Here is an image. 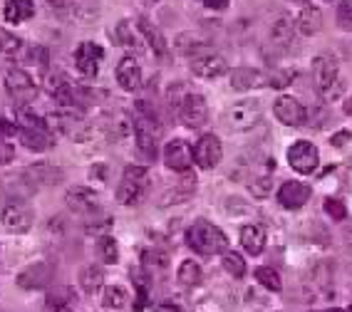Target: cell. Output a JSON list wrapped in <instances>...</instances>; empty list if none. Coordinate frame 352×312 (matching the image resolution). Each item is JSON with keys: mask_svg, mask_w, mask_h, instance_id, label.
<instances>
[{"mask_svg": "<svg viewBox=\"0 0 352 312\" xmlns=\"http://www.w3.org/2000/svg\"><path fill=\"white\" fill-rule=\"evenodd\" d=\"M186 245L194 250L196 256H216V253H226L228 250V238L223 236L219 225L211 221L199 219L189 231H186Z\"/></svg>", "mask_w": 352, "mask_h": 312, "instance_id": "cell-1", "label": "cell"}, {"mask_svg": "<svg viewBox=\"0 0 352 312\" xmlns=\"http://www.w3.org/2000/svg\"><path fill=\"white\" fill-rule=\"evenodd\" d=\"M146 186H149V179H146L144 166H126L124 176H122L120 186H117V201L122 206H137L142 203L146 194Z\"/></svg>", "mask_w": 352, "mask_h": 312, "instance_id": "cell-2", "label": "cell"}, {"mask_svg": "<svg viewBox=\"0 0 352 312\" xmlns=\"http://www.w3.org/2000/svg\"><path fill=\"white\" fill-rule=\"evenodd\" d=\"M6 92L18 107H28L38 97V82L23 67H10L6 72Z\"/></svg>", "mask_w": 352, "mask_h": 312, "instance_id": "cell-3", "label": "cell"}, {"mask_svg": "<svg viewBox=\"0 0 352 312\" xmlns=\"http://www.w3.org/2000/svg\"><path fill=\"white\" fill-rule=\"evenodd\" d=\"M134 139H137V149L154 161L157 159V142H159V122L149 119L144 114L134 117Z\"/></svg>", "mask_w": 352, "mask_h": 312, "instance_id": "cell-4", "label": "cell"}, {"mask_svg": "<svg viewBox=\"0 0 352 312\" xmlns=\"http://www.w3.org/2000/svg\"><path fill=\"white\" fill-rule=\"evenodd\" d=\"M313 77L315 87L320 89L322 94H327L335 87V82L340 80V60L333 52H322L313 60Z\"/></svg>", "mask_w": 352, "mask_h": 312, "instance_id": "cell-5", "label": "cell"}, {"mask_svg": "<svg viewBox=\"0 0 352 312\" xmlns=\"http://www.w3.org/2000/svg\"><path fill=\"white\" fill-rule=\"evenodd\" d=\"M288 164H290V169L302 176L315 174L318 164H320V151L310 142H296L288 149Z\"/></svg>", "mask_w": 352, "mask_h": 312, "instance_id": "cell-6", "label": "cell"}, {"mask_svg": "<svg viewBox=\"0 0 352 312\" xmlns=\"http://www.w3.org/2000/svg\"><path fill=\"white\" fill-rule=\"evenodd\" d=\"M0 221L6 225V231L10 233H28L32 228V208L23 201H10L3 211H0Z\"/></svg>", "mask_w": 352, "mask_h": 312, "instance_id": "cell-7", "label": "cell"}, {"mask_svg": "<svg viewBox=\"0 0 352 312\" xmlns=\"http://www.w3.org/2000/svg\"><path fill=\"white\" fill-rule=\"evenodd\" d=\"M258 119H261V102L258 100H243V102H236V104L228 109V126L231 129H253L258 124Z\"/></svg>", "mask_w": 352, "mask_h": 312, "instance_id": "cell-8", "label": "cell"}, {"mask_svg": "<svg viewBox=\"0 0 352 312\" xmlns=\"http://www.w3.org/2000/svg\"><path fill=\"white\" fill-rule=\"evenodd\" d=\"M164 164H166V169L176 171V174H186L194 166V149L182 139H174L164 146Z\"/></svg>", "mask_w": 352, "mask_h": 312, "instance_id": "cell-9", "label": "cell"}, {"mask_svg": "<svg viewBox=\"0 0 352 312\" xmlns=\"http://www.w3.org/2000/svg\"><path fill=\"white\" fill-rule=\"evenodd\" d=\"M65 203H67L69 211L80 213V216H95V213L100 211V196H97V191H92V188H87V186L67 188Z\"/></svg>", "mask_w": 352, "mask_h": 312, "instance_id": "cell-10", "label": "cell"}, {"mask_svg": "<svg viewBox=\"0 0 352 312\" xmlns=\"http://www.w3.org/2000/svg\"><path fill=\"white\" fill-rule=\"evenodd\" d=\"M189 67L201 80H219V77H223L228 72L226 57H221L219 52H206V55L194 57L189 63Z\"/></svg>", "mask_w": 352, "mask_h": 312, "instance_id": "cell-11", "label": "cell"}, {"mask_svg": "<svg viewBox=\"0 0 352 312\" xmlns=\"http://www.w3.org/2000/svg\"><path fill=\"white\" fill-rule=\"evenodd\" d=\"M104 60V50L97 43H82L75 50V65L85 77H97L100 65Z\"/></svg>", "mask_w": 352, "mask_h": 312, "instance_id": "cell-12", "label": "cell"}, {"mask_svg": "<svg viewBox=\"0 0 352 312\" xmlns=\"http://www.w3.org/2000/svg\"><path fill=\"white\" fill-rule=\"evenodd\" d=\"M273 112H276L278 122L285 126H300V124H305V117H308V114H305V107H302L296 97H288V94L278 97L276 104H273Z\"/></svg>", "mask_w": 352, "mask_h": 312, "instance_id": "cell-13", "label": "cell"}, {"mask_svg": "<svg viewBox=\"0 0 352 312\" xmlns=\"http://www.w3.org/2000/svg\"><path fill=\"white\" fill-rule=\"evenodd\" d=\"M52 265L50 263H32V265H28L23 273L18 275V287H23V290H43V287L50 285L52 280Z\"/></svg>", "mask_w": 352, "mask_h": 312, "instance_id": "cell-14", "label": "cell"}, {"mask_svg": "<svg viewBox=\"0 0 352 312\" xmlns=\"http://www.w3.org/2000/svg\"><path fill=\"white\" fill-rule=\"evenodd\" d=\"M221 156H223V146H221L219 137H214V134H204V137L196 142L194 161L199 164L201 169H214L216 164L221 161Z\"/></svg>", "mask_w": 352, "mask_h": 312, "instance_id": "cell-15", "label": "cell"}, {"mask_svg": "<svg viewBox=\"0 0 352 312\" xmlns=\"http://www.w3.org/2000/svg\"><path fill=\"white\" fill-rule=\"evenodd\" d=\"M179 117H182V122L186 126H201L204 122L208 119V107H206V100H204L201 94H196V92H191L186 100L179 104Z\"/></svg>", "mask_w": 352, "mask_h": 312, "instance_id": "cell-16", "label": "cell"}, {"mask_svg": "<svg viewBox=\"0 0 352 312\" xmlns=\"http://www.w3.org/2000/svg\"><path fill=\"white\" fill-rule=\"evenodd\" d=\"M308 199H310V186L302 181H285L283 186L278 188V203L283 208H290V211L302 208L308 203Z\"/></svg>", "mask_w": 352, "mask_h": 312, "instance_id": "cell-17", "label": "cell"}, {"mask_svg": "<svg viewBox=\"0 0 352 312\" xmlns=\"http://www.w3.org/2000/svg\"><path fill=\"white\" fill-rule=\"evenodd\" d=\"M268 85V77L256 67H239L231 72V87L236 92H251V89L265 87Z\"/></svg>", "mask_w": 352, "mask_h": 312, "instance_id": "cell-18", "label": "cell"}, {"mask_svg": "<svg viewBox=\"0 0 352 312\" xmlns=\"http://www.w3.org/2000/svg\"><path fill=\"white\" fill-rule=\"evenodd\" d=\"M114 43L122 45L126 52H142L146 47L137 23H129V20H122L120 25H117V30H114Z\"/></svg>", "mask_w": 352, "mask_h": 312, "instance_id": "cell-19", "label": "cell"}, {"mask_svg": "<svg viewBox=\"0 0 352 312\" xmlns=\"http://www.w3.org/2000/svg\"><path fill=\"white\" fill-rule=\"evenodd\" d=\"M117 82L120 87L126 92H137L142 87V67L134 57H124L120 65H117Z\"/></svg>", "mask_w": 352, "mask_h": 312, "instance_id": "cell-20", "label": "cell"}, {"mask_svg": "<svg viewBox=\"0 0 352 312\" xmlns=\"http://www.w3.org/2000/svg\"><path fill=\"white\" fill-rule=\"evenodd\" d=\"M293 38H296V23H293V18L285 15V13L278 15L276 23L271 25V43L276 45V50H285V47H290Z\"/></svg>", "mask_w": 352, "mask_h": 312, "instance_id": "cell-21", "label": "cell"}, {"mask_svg": "<svg viewBox=\"0 0 352 312\" xmlns=\"http://www.w3.org/2000/svg\"><path fill=\"white\" fill-rule=\"evenodd\" d=\"M107 134L112 142H124V139L134 137V117L126 112H114L107 119Z\"/></svg>", "mask_w": 352, "mask_h": 312, "instance_id": "cell-22", "label": "cell"}, {"mask_svg": "<svg viewBox=\"0 0 352 312\" xmlns=\"http://www.w3.org/2000/svg\"><path fill=\"white\" fill-rule=\"evenodd\" d=\"M28 176H30V181L35 186H57V183L63 181V169H57V166H52L47 161H40L32 164L30 169H28Z\"/></svg>", "mask_w": 352, "mask_h": 312, "instance_id": "cell-23", "label": "cell"}, {"mask_svg": "<svg viewBox=\"0 0 352 312\" xmlns=\"http://www.w3.org/2000/svg\"><path fill=\"white\" fill-rule=\"evenodd\" d=\"M3 18L13 25L28 23L30 18H35V3L32 0H6L3 5Z\"/></svg>", "mask_w": 352, "mask_h": 312, "instance_id": "cell-24", "label": "cell"}, {"mask_svg": "<svg viewBox=\"0 0 352 312\" xmlns=\"http://www.w3.org/2000/svg\"><path fill=\"white\" fill-rule=\"evenodd\" d=\"M137 27L139 32H142V38H144L146 47H149L151 52L157 57H166L169 55V50H166V40H164V35L157 30V27L151 25L146 18H137Z\"/></svg>", "mask_w": 352, "mask_h": 312, "instance_id": "cell-25", "label": "cell"}, {"mask_svg": "<svg viewBox=\"0 0 352 312\" xmlns=\"http://www.w3.org/2000/svg\"><path fill=\"white\" fill-rule=\"evenodd\" d=\"M296 27L300 35H305V38H310V35H315V32L322 30V10L315 5H305L300 10V15L296 18Z\"/></svg>", "mask_w": 352, "mask_h": 312, "instance_id": "cell-26", "label": "cell"}, {"mask_svg": "<svg viewBox=\"0 0 352 312\" xmlns=\"http://www.w3.org/2000/svg\"><path fill=\"white\" fill-rule=\"evenodd\" d=\"M176 50L194 60V57L211 52V45H208L206 40H201V35H194V32H182V35L176 38Z\"/></svg>", "mask_w": 352, "mask_h": 312, "instance_id": "cell-27", "label": "cell"}, {"mask_svg": "<svg viewBox=\"0 0 352 312\" xmlns=\"http://www.w3.org/2000/svg\"><path fill=\"white\" fill-rule=\"evenodd\" d=\"M241 245L245 248V253L251 256H261L265 248V231L261 225H243L241 228Z\"/></svg>", "mask_w": 352, "mask_h": 312, "instance_id": "cell-28", "label": "cell"}, {"mask_svg": "<svg viewBox=\"0 0 352 312\" xmlns=\"http://www.w3.org/2000/svg\"><path fill=\"white\" fill-rule=\"evenodd\" d=\"M194 191H196V181L189 176V171H186V179H184L182 186L169 188V191L159 199V206L166 208V206H174V203H182V201H189L191 196H194Z\"/></svg>", "mask_w": 352, "mask_h": 312, "instance_id": "cell-29", "label": "cell"}, {"mask_svg": "<svg viewBox=\"0 0 352 312\" xmlns=\"http://www.w3.org/2000/svg\"><path fill=\"white\" fill-rule=\"evenodd\" d=\"M20 144L28 146L30 151H45L52 146V131H40V129H20L18 134Z\"/></svg>", "mask_w": 352, "mask_h": 312, "instance_id": "cell-30", "label": "cell"}, {"mask_svg": "<svg viewBox=\"0 0 352 312\" xmlns=\"http://www.w3.org/2000/svg\"><path fill=\"white\" fill-rule=\"evenodd\" d=\"M15 124L18 129H40V131H50L47 119L40 117L38 112H32L28 107H15Z\"/></svg>", "mask_w": 352, "mask_h": 312, "instance_id": "cell-31", "label": "cell"}, {"mask_svg": "<svg viewBox=\"0 0 352 312\" xmlns=\"http://www.w3.org/2000/svg\"><path fill=\"white\" fill-rule=\"evenodd\" d=\"M72 302H75V293L72 287H57L47 295L45 305H47V312H72Z\"/></svg>", "mask_w": 352, "mask_h": 312, "instance_id": "cell-32", "label": "cell"}, {"mask_svg": "<svg viewBox=\"0 0 352 312\" xmlns=\"http://www.w3.org/2000/svg\"><path fill=\"white\" fill-rule=\"evenodd\" d=\"M104 285V273L97 265H87V268L80 273V287L87 295H97Z\"/></svg>", "mask_w": 352, "mask_h": 312, "instance_id": "cell-33", "label": "cell"}, {"mask_svg": "<svg viewBox=\"0 0 352 312\" xmlns=\"http://www.w3.org/2000/svg\"><path fill=\"white\" fill-rule=\"evenodd\" d=\"M97 256H100V260L104 265H114V263L120 260V245H117V241L109 233L97 241Z\"/></svg>", "mask_w": 352, "mask_h": 312, "instance_id": "cell-34", "label": "cell"}, {"mask_svg": "<svg viewBox=\"0 0 352 312\" xmlns=\"http://www.w3.org/2000/svg\"><path fill=\"white\" fill-rule=\"evenodd\" d=\"M23 40L18 38V35H13V32H8L6 27H0V55L6 57H20V52H23Z\"/></svg>", "mask_w": 352, "mask_h": 312, "instance_id": "cell-35", "label": "cell"}, {"mask_svg": "<svg viewBox=\"0 0 352 312\" xmlns=\"http://www.w3.org/2000/svg\"><path fill=\"white\" fill-rule=\"evenodd\" d=\"M179 282L186 287H196L201 282V268L196 260H184L179 265Z\"/></svg>", "mask_w": 352, "mask_h": 312, "instance_id": "cell-36", "label": "cell"}, {"mask_svg": "<svg viewBox=\"0 0 352 312\" xmlns=\"http://www.w3.org/2000/svg\"><path fill=\"white\" fill-rule=\"evenodd\" d=\"M104 307L109 310H120V307L126 305V290L122 285H109L104 287V298H102Z\"/></svg>", "mask_w": 352, "mask_h": 312, "instance_id": "cell-37", "label": "cell"}, {"mask_svg": "<svg viewBox=\"0 0 352 312\" xmlns=\"http://www.w3.org/2000/svg\"><path fill=\"white\" fill-rule=\"evenodd\" d=\"M256 280L261 282V285L268 287V290H273V293H280V290H283L280 275H278V270H273V268H256Z\"/></svg>", "mask_w": 352, "mask_h": 312, "instance_id": "cell-38", "label": "cell"}, {"mask_svg": "<svg viewBox=\"0 0 352 312\" xmlns=\"http://www.w3.org/2000/svg\"><path fill=\"white\" fill-rule=\"evenodd\" d=\"M142 265L149 270H164L169 265V258H166L164 250H144L142 253Z\"/></svg>", "mask_w": 352, "mask_h": 312, "instance_id": "cell-39", "label": "cell"}, {"mask_svg": "<svg viewBox=\"0 0 352 312\" xmlns=\"http://www.w3.org/2000/svg\"><path fill=\"white\" fill-rule=\"evenodd\" d=\"M20 57H23L25 63L35 65V67H45V65H47V50H45L43 45H30V47H23Z\"/></svg>", "mask_w": 352, "mask_h": 312, "instance_id": "cell-40", "label": "cell"}, {"mask_svg": "<svg viewBox=\"0 0 352 312\" xmlns=\"http://www.w3.org/2000/svg\"><path fill=\"white\" fill-rule=\"evenodd\" d=\"M223 268H226V273H231L233 278H243L245 275V260L239 256V253L226 250V253H223Z\"/></svg>", "mask_w": 352, "mask_h": 312, "instance_id": "cell-41", "label": "cell"}, {"mask_svg": "<svg viewBox=\"0 0 352 312\" xmlns=\"http://www.w3.org/2000/svg\"><path fill=\"white\" fill-rule=\"evenodd\" d=\"M189 94H191V89H189V85H186V82H176V85H171L169 92H166V100H169L171 109H179V104H182Z\"/></svg>", "mask_w": 352, "mask_h": 312, "instance_id": "cell-42", "label": "cell"}, {"mask_svg": "<svg viewBox=\"0 0 352 312\" xmlns=\"http://www.w3.org/2000/svg\"><path fill=\"white\" fill-rule=\"evenodd\" d=\"M293 80H296V69L283 67V69H276V72H273L268 85H271L273 89H285L288 85H293Z\"/></svg>", "mask_w": 352, "mask_h": 312, "instance_id": "cell-43", "label": "cell"}, {"mask_svg": "<svg viewBox=\"0 0 352 312\" xmlns=\"http://www.w3.org/2000/svg\"><path fill=\"white\" fill-rule=\"evenodd\" d=\"M338 25L342 30L352 32V0H340L338 3Z\"/></svg>", "mask_w": 352, "mask_h": 312, "instance_id": "cell-44", "label": "cell"}, {"mask_svg": "<svg viewBox=\"0 0 352 312\" xmlns=\"http://www.w3.org/2000/svg\"><path fill=\"white\" fill-rule=\"evenodd\" d=\"M271 186H273V181H271V176H268V174H263L261 179L256 176V181L248 183V188H251V194L256 196V199H268V194H271Z\"/></svg>", "mask_w": 352, "mask_h": 312, "instance_id": "cell-45", "label": "cell"}, {"mask_svg": "<svg viewBox=\"0 0 352 312\" xmlns=\"http://www.w3.org/2000/svg\"><path fill=\"white\" fill-rule=\"evenodd\" d=\"M325 211H327V216H333L335 221H342L347 216L345 203H342L340 199H327L325 201Z\"/></svg>", "mask_w": 352, "mask_h": 312, "instance_id": "cell-46", "label": "cell"}, {"mask_svg": "<svg viewBox=\"0 0 352 312\" xmlns=\"http://www.w3.org/2000/svg\"><path fill=\"white\" fill-rule=\"evenodd\" d=\"M15 159V149H13V144H10V139L3 137L0 134V166L3 164H10Z\"/></svg>", "mask_w": 352, "mask_h": 312, "instance_id": "cell-47", "label": "cell"}, {"mask_svg": "<svg viewBox=\"0 0 352 312\" xmlns=\"http://www.w3.org/2000/svg\"><path fill=\"white\" fill-rule=\"evenodd\" d=\"M47 5L60 13H72L75 10V0H47Z\"/></svg>", "mask_w": 352, "mask_h": 312, "instance_id": "cell-48", "label": "cell"}, {"mask_svg": "<svg viewBox=\"0 0 352 312\" xmlns=\"http://www.w3.org/2000/svg\"><path fill=\"white\" fill-rule=\"evenodd\" d=\"M201 3H204V8H208V10H226L231 0H201Z\"/></svg>", "mask_w": 352, "mask_h": 312, "instance_id": "cell-49", "label": "cell"}, {"mask_svg": "<svg viewBox=\"0 0 352 312\" xmlns=\"http://www.w3.org/2000/svg\"><path fill=\"white\" fill-rule=\"evenodd\" d=\"M347 142H350V131H347V129L338 131V134H335V137L330 139V144H333V146H345Z\"/></svg>", "mask_w": 352, "mask_h": 312, "instance_id": "cell-50", "label": "cell"}, {"mask_svg": "<svg viewBox=\"0 0 352 312\" xmlns=\"http://www.w3.org/2000/svg\"><path fill=\"white\" fill-rule=\"evenodd\" d=\"M89 174H92V179H100V181H104V179H107V166H104V164H100V166H92V169H89Z\"/></svg>", "mask_w": 352, "mask_h": 312, "instance_id": "cell-51", "label": "cell"}, {"mask_svg": "<svg viewBox=\"0 0 352 312\" xmlns=\"http://www.w3.org/2000/svg\"><path fill=\"white\" fill-rule=\"evenodd\" d=\"M154 312H184V310L179 305H171V302H162V305H157Z\"/></svg>", "mask_w": 352, "mask_h": 312, "instance_id": "cell-52", "label": "cell"}, {"mask_svg": "<svg viewBox=\"0 0 352 312\" xmlns=\"http://www.w3.org/2000/svg\"><path fill=\"white\" fill-rule=\"evenodd\" d=\"M342 109H345V114H347V117H352V97H347V100H345V104H342Z\"/></svg>", "mask_w": 352, "mask_h": 312, "instance_id": "cell-53", "label": "cell"}, {"mask_svg": "<svg viewBox=\"0 0 352 312\" xmlns=\"http://www.w3.org/2000/svg\"><path fill=\"white\" fill-rule=\"evenodd\" d=\"M290 3H298V5H302V8L310 5V0H290Z\"/></svg>", "mask_w": 352, "mask_h": 312, "instance_id": "cell-54", "label": "cell"}, {"mask_svg": "<svg viewBox=\"0 0 352 312\" xmlns=\"http://www.w3.org/2000/svg\"><path fill=\"white\" fill-rule=\"evenodd\" d=\"M327 312H345V310H340V307H330Z\"/></svg>", "mask_w": 352, "mask_h": 312, "instance_id": "cell-55", "label": "cell"}, {"mask_svg": "<svg viewBox=\"0 0 352 312\" xmlns=\"http://www.w3.org/2000/svg\"><path fill=\"white\" fill-rule=\"evenodd\" d=\"M325 3H335V0H325Z\"/></svg>", "mask_w": 352, "mask_h": 312, "instance_id": "cell-56", "label": "cell"}, {"mask_svg": "<svg viewBox=\"0 0 352 312\" xmlns=\"http://www.w3.org/2000/svg\"><path fill=\"white\" fill-rule=\"evenodd\" d=\"M350 312H352V307H350Z\"/></svg>", "mask_w": 352, "mask_h": 312, "instance_id": "cell-57", "label": "cell"}]
</instances>
